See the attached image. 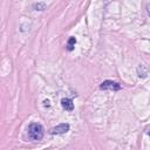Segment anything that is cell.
Masks as SVG:
<instances>
[{
  "mask_svg": "<svg viewBox=\"0 0 150 150\" xmlns=\"http://www.w3.org/2000/svg\"><path fill=\"white\" fill-rule=\"evenodd\" d=\"M45 135V129L40 123H30L28 125V137L32 141H40Z\"/></svg>",
  "mask_w": 150,
  "mask_h": 150,
  "instance_id": "obj_1",
  "label": "cell"
},
{
  "mask_svg": "<svg viewBox=\"0 0 150 150\" xmlns=\"http://www.w3.org/2000/svg\"><path fill=\"white\" fill-rule=\"evenodd\" d=\"M100 89L101 90H112V91H118L122 89V86L115 81H110V80H105L100 84Z\"/></svg>",
  "mask_w": 150,
  "mask_h": 150,
  "instance_id": "obj_2",
  "label": "cell"
},
{
  "mask_svg": "<svg viewBox=\"0 0 150 150\" xmlns=\"http://www.w3.org/2000/svg\"><path fill=\"white\" fill-rule=\"evenodd\" d=\"M69 128H70V125L68 123H61V124L52 128L49 130V134L50 135H62V134L68 132L69 131Z\"/></svg>",
  "mask_w": 150,
  "mask_h": 150,
  "instance_id": "obj_3",
  "label": "cell"
},
{
  "mask_svg": "<svg viewBox=\"0 0 150 150\" xmlns=\"http://www.w3.org/2000/svg\"><path fill=\"white\" fill-rule=\"evenodd\" d=\"M61 105L64 110L67 111H73L74 110V103H73V100L71 98H62L61 100Z\"/></svg>",
  "mask_w": 150,
  "mask_h": 150,
  "instance_id": "obj_4",
  "label": "cell"
},
{
  "mask_svg": "<svg viewBox=\"0 0 150 150\" xmlns=\"http://www.w3.org/2000/svg\"><path fill=\"white\" fill-rule=\"evenodd\" d=\"M75 45H76V39H75L74 36H70L69 40H68V42H67V49H68L69 52H71V50L74 49Z\"/></svg>",
  "mask_w": 150,
  "mask_h": 150,
  "instance_id": "obj_5",
  "label": "cell"
},
{
  "mask_svg": "<svg viewBox=\"0 0 150 150\" xmlns=\"http://www.w3.org/2000/svg\"><path fill=\"white\" fill-rule=\"evenodd\" d=\"M46 2H35V4H33V8L35 9V11H43L45 8H46Z\"/></svg>",
  "mask_w": 150,
  "mask_h": 150,
  "instance_id": "obj_6",
  "label": "cell"
},
{
  "mask_svg": "<svg viewBox=\"0 0 150 150\" xmlns=\"http://www.w3.org/2000/svg\"><path fill=\"white\" fill-rule=\"evenodd\" d=\"M43 103H45V105H47V107H49V101H43Z\"/></svg>",
  "mask_w": 150,
  "mask_h": 150,
  "instance_id": "obj_7",
  "label": "cell"
}]
</instances>
